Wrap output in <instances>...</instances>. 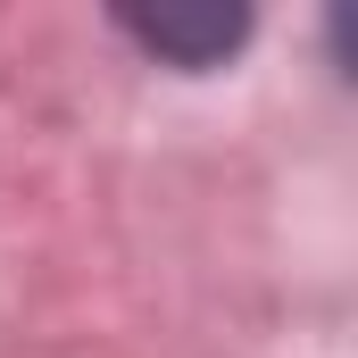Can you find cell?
Returning a JSON list of instances; mask_svg holds the SVG:
<instances>
[{"instance_id":"cell-1","label":"cell","mask_w":358,"mask_h":358,"mask_svg":"<svg viewBox=\"0 0 358 358\" xmlns=\"http://www.w3.org/2000/svg\"><path fill=\"white\" fill-rule=\"evenodd\" d=\"M117 25H125L150 59L217 67V59L250 34V8H225V0H192V8H117Z\"/></svg>"}]
</instances>
